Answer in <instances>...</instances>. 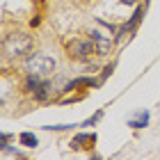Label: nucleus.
I'll return each mask as SVG.
<instances>
[{"label":"nucleus","mask_w":160,"mask_h":160,"mask_svg":"<svg viewBox=\"0 0 160 160\" xmlns=\"http://www.w3.org/2000/svg\"><path fill=\"white\" fill-rule=\"evenodd\" d=\"M94 142H96V135L94 133H82V135H76L71 140V149H92Z\"/></svg>","instance_id":"nucleus-5"},{"label":"nucleus","mask_w":160,"mask_h":160,"mask_svg":"<svg viewBox=\"0 0 160 160\" xmlns=\"http://www.w3.org/2000/svg\"><path fill=\"white\" fill-rule=\"evenodd\" d=\"M142 16H144V7H137V12L133 14V18H130V21H128L126 25H123V30H121V37H123V34H126V32H133L135 28L140 25V21H142Z\"/></svg>","instance_id":"nucleus-6"},{"label":"nucleus","mask_w":160,"mask_h":160,"mask_svg":"<svg viewBox=\"0 0 160 160\" xmlns=\"http://www.w3.org/2000/svg\"><path fill=\"white\" fill-rule=\"evenodd\" d=\"M69 55L73 57V60H80V62H87L92 55H98L96 53V46H94V41L87 37V39H73V41H69Z\"/></svg>","instance_id":"nucleus-4"},{"label":"nucleus","mask_w":160,"mask_h":160,"mask_svg":"<svg viewBox=\"0 0 160 160\" xmlns=\"http://www.w3.org/2000/svg\"><path fill=\"white\" fill-rule=\"evenodd\" d=\"M94 85H98V82H96V80H92V78H78V80H71V82L67 85V92L78 89V87H94Z\"/></svg>","instance_id":"nucleus-7"},{"label":"nucleus","mask_w":160,"mask_h":160,"mask_svg":"<svg viewBox=\"0 0 160 160\" xmlns=\"http://www.w3.org/2000/svg\"><path fill=\"white\" fill-rule=\"evenodd\" d=\"M147 121H149V112H140V114H137V119H130V121H128V126H133V128H144V126H147Z\"/></svg>","instance_id":"nucleus-9"},{"label":"nucleus","mask_w":160,"mask_h":160,"mask_svg":"<svg viewBox=\"0 0 160 160\" xmlns=\"http://www.w3.org/2000/svg\"><path fill=\"white\" fill-rule=\"evenodd\" d=\"M55 67H57L55 60L50 55H43V53H34L32 57H28V62H25L28 76H34V78H48L55 71Z\"/></svg>","instance_id":"nucleus-2"},{"label":"nucleus","mask_w":160,"mask_h":160,"mask_svg":"<svg viewBox=\"0 0 160 160\" xmlns=\"http://www.w3.org/2000/svg\"><path fill=\"white\" fill-rule=\"evenodd\" d=\"M101 117H103V110H98V112L94 114L92 119H87V121L82 123V126H94V123H96V121H101Z\"/></svg>","instance_id":"nucleus-10"},{"label":"nucleus","mask_w":160,"mask_h":160,"mask_svg":"<svg viewBox=\"0 0 160 160\" xmlns=\"http://www.w3.org/2000/svg\"><path fill=\"white\" fill-rule=\"evenodd\" d=\"M112 32V28L110 25H105V23H96L89 30V39L94 41V46H96V53L98 55H108L110 53V46H112V41L108 34Z\"/></svg>","instance_id":"nucleus-3"},{"label":"nucleus","mask_w":160,"mask_h":160,"mask_svg":"<svg viewBox=\"0 0 160 160\" xmlns=\"http://www.w3.org/2000/svg\"><path fill=\"white\" fill-rule=\"evenodd\" d=\"M119 2H123V5H137L140 0H119Z\"/></svg>","instance_id":"nucleus-11"},{"label":"nucleus","mask_w":160,"mask_h":160,"mask_svg":"<svg viewBox=\"0 0 160 160\" xmlns=\"http://www.w3.org/2000/svg\"><path fill=\"white\" fill-rule=\"evenodd\" d=\"M2 50L7 57L16 60V57H23L32 50V37L25 32H14V34H7L5 41H2Z\"/></svg>","instance_id":"nucleus-1"},{"label":"nucleus","mask_w":160,"mask_h":160,"mask_svg":"<svg viewBox=\"0 0 160 160\" xmlns=\"http://www.w3.org/2000/svg\"><path fill=\"white\" fill-rule=\"evenodd\" d=\"M21 144H23V147H30V149H34L39 144V140H37V135H32V133H21Z\"/></svg>","instance_id":"nucleus-8"}]
</instances>
